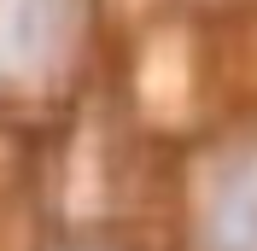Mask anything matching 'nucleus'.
Wrapping results in <instances>:
<instances>
[{
  "label": "nucleus",
  "instance_id": "1",
  "mask_svg": "<svg viewBox=\"0 0 257 251\" xmlns=\"http://www.w3.org/2000/svg\"><path fill=\"white\" fill-rule=\"evenodd\" d=\"M205 251H257V164L234 170L205 216Z\"/></svg>",
  "mask_w": 257,
  "mask_h": 251
},
{
  "label": "nucleus",
  "instance_id": "2",
  "mask_svg": "<svg viewBox=\"0 0 257 251\" xmlns=\"http://www.w3.org/2000/svg\"><path fill=\"white\" fill-rule=\"evenodd\" d=\"M70 0H0V53L12 59H35L64 24Z\"/></svg>",
  "mask_w": 257,
  "mask_h": 251
}]
</instances>
